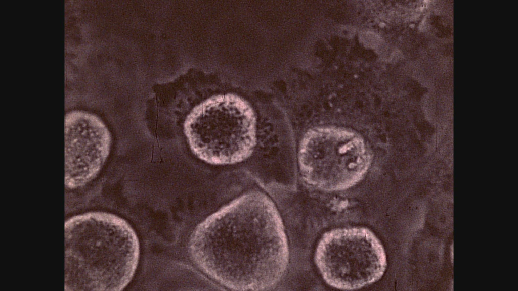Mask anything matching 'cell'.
<instances>
[{"mask_svg": "<svg viewBox=\"0 0 518 291\" xmlns=\"http://www.w3.org/2000/svg\"><path fill=\"white\" fill-rule=\"evenodd\" d=\"M315 262L330 286L353 290L375 282L387 266L384 248L365 227L336 228L325 232L317 246Z\"/></svg>", "mask_w": 518, "mask_h": 291, "instance_id": "5", "label": "cell"}, {"mask_svg": "<svg viewBox=\"0 0 518 291\" xmlns=\"http://www.w3.org/2000/svg\"><path fill=\"white\" fill-rule=\"evenodd\" d=\"M111 133L103 121L83 110L67 113L64 122L65 185L82 187L100 172L109 155Z\"/></svg>", "mask_w": 518, "mask_h": 291, "instance_id": "6", "label": "cell"}, {"mask_svg": "<svg viewBox=\"0 0 518 291\" xmlns=\"http://www.w3.org/2000/svg\"><path fill=\"white\" fill-rule=\"evenodd\" d=\"M254 112L234 95L209 99L187 117L184 132L192 152L213 165L241 162L252 153L256 141Z\"/></svg>", "mask_w": 518, "mask_h": 291, "instance_id": "3", "label": "cell"}, {"mask_svg": "<svg viewBox=\"0 0 518 291\" xmlns=\"http://www.w3.org/2000/svg\"><path fill=\"white\" fill-rule=\"evenodd\" d=\"M298 161L306 182L333 191L348 189L362 179L369 167L370 155L362 138L354 132L317 128L304 136Z\"/></svg>", "mask_w": 518, "mask_h": 291, "instance_id": "4", "label": "cell"}, {"mask_svg": "<svg viewBox=\"0 0 518 291\" xmlns=\"http://www.w3.org/2000/svg\"><path fill=\"white\" fill-rule=\"evenodd\" d=\"M65 228V290L120 291L129 284L140 244L127 221L92 212L72 217Z\"/></svg>", "mask_w": 518, "mask_h": 291, "instance_id": "2", "label": "cell"}, {"mask_svg": "<svg viewBox=\"0 0 518 291\" xmlns=\"http://www.w3.org/2000/svg\"><path fill=\"white\" fill-rule=\"evenodd\" d=\"M188 252L207 276L242 290L275 284L288 259L279 215L260 192L241 196L200 223L190 236Z\"/></svg>", "mask_w": 518, "mask_h": 291, "instance_id": "1", "label": "cell"}]
</instances>
